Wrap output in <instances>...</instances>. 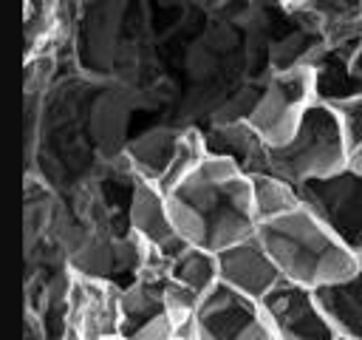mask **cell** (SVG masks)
<instances>
[{"label": "cell", "mask_w": 362, "mask_h": 340, "mask_svg": "<svg viewBox=\"0 0 362 340\" xmlns=\"http://www.w3.org/2000/svg\"><path fill=\"white\" fill-rule=\"evenodd\" d=\"M167 204L187 246L218 255L257 235L252 178L229 159L209 153L198 173L167 196Z\"/></svg>", "instance_id": "cell-1"}, {"label": "cell", "mask_w": 362, "mask_h": 340, "mask_svg": "<svg viewBox=\"0 0 362 340\" xmlns=\"http://www.w3.org/2000/svg\"><path fill=\"white\" fill-rule=\"evenodd\" d=\"M257 241L272 255L286 283L311 292L345 280L362 266L305 207H297L277 221L260 224Z\"/></svg>", "instance_id": "cell-2"}, {"label": "cell", "mask_w": 362, "mask_h": 340, "mask_svg": "<svg viewBox=\"0 0 362 340\" xmlns=\"http://www.w3.org/2000/svg\"><path fill=\"white\" fill-rule=\"evenodd\" d=\"M351 162L354 156L339 128L337 110L325 102H314L308 108L300 128L286 144L269 147L272 173L286 178L294 187H303L317 178H328L345 170Z\"/></svg>", "instance_id": "cell-3"}, {"label": "cell", "mask_w": 362, "mask_h": 340, "mask_svg": "<svg viewBox=\"0 0 362 340\" xmlns=\"http://www.w3.org/2000/svg\"><path fill=\"white\" fill-rule=\"evenodd\" d=\"M314 102H317L314 62L277 68L257 94L246 122L269 147H280L294 136V130L300 128L303 116Z\"/></svg>", "instance_id": "cell-4"}, {"label": "cell", "mask_w": 362, "mask_h": 340, "mask_svg": "<svg viewBox=\"0 0 362 340\" xmlns=\"http://www.w3.org/2000/svg\"><path fill=\"white\" fill-rule=\"evenodd\" d=\"M300 204L362 264V170H345L297 187Z\"/></svg>", "instance_id": "cell-5"}, {"label": "cell", "mask_w": 362, "mask_h": 340, "mask_svg": "<svg viewBox=\"0 0 362 340\" xmlns=\"http://www.w3.org/2000/svg\"><path fill=\"white\" fill-rule=\"evenodd\" d=\"M119 337L122 340H178L181 337L164 303L161 264L141 266L136 278L127 286H122Z\"/></svg>", "instance_id": "cell-6"}, {"label": "cell", "mask_w": 362, "mask_h": 340, "mask_svg": "<svg viewBox=\"0 0 362 340\" xmlns=\"http://www.w3.org/2000/svg\"><path fill=\"white\" fill-rule=\"evenodd\" d=\"M184 340H274V334L260 303L218 286L201 300Z\"/></svg>", "instance_id": "cell-7"}, {"label": "cell", "mask_w": 362, "mask_h": 340, "mask_svg": "<svg viewBox=\"0 0 362 340\" xmlns=\"http://www.w3.org/2000/svg\"><path fill=\"white\" fill-rule=\"evenodd\" d=\"M119 298L122 289L74 272L65 295V320L62 326L79 340H105L119 334Z\"/></svg>", "instance_id": "cell-8"}, {"label": "cell", "mask_w": 362, "mask_h": 340, "mask_svg": "<svg viewBox=\"0 0 362 340\" xmlns=\"http://www.w3.org/2000/svg\"><path fill=\"white\" fill-rule=\"evenodd\" d=\"M127 227L133 232V238L158 261H170L173 255H178L187 244L181 241L167 196L147 178H133L130 187V204H127Z\"/></svg>", "instance_id": "cell-9"}, {"label": "cell", "mask_w": 362, "mask_h": 340, "mask_svg": "<svg viewBox=\"0 0 362 340\" xmlns=\"http://www.w3.org/2000/svg\"><path fill=\"white\" fill-rule=\"evenodd\" d=\"M274 340H339L331 320L325 317L317 292L280 283L263 303H260Z\"/></svg>", "instance_id": "cell-10"}, {"label": "cell", "mask_w": 362, "mask_h": 340, "mask_svg": "<svg viewBox=\"0 0 362 340\" xmlns=\"http://www.w3.org/2000/svg\"><path fill=\"white\" fill-rule=\"evenodd\" d=\"M218 278H221V286L255 303H263L283 283L280 269L274 266L272 255L263 249L257 235L218 252Z\"/></svg>", "instance_id": "cell-11"}, {"label": "cell", "mask_w": 362, "mask_h": 340, "mask_svg": "<svg viewBox=\"0 0 362 340\" xmlns=\"http://www.w3.org/2000/svg\"><path fill=\"white\" fill-rule=\"evenodd\" d=\"M206 150L212 156L235 162L249 178L260 173H272L269 167V144L249 128L246 119L229 122V125H215L206 133Z\"/></svg>", "instance_id": "cell-12"}, {"label": "cell", "mask_w": 362, "mask_h": 340, "mask_svg": "<svg viewBox=\"0 0 362 340\" xmlns=\"http://www.w3.org/2000/svg\"><path fill=\"white\" fill-rule=\"evenodd\" d=\"M317 300L339 340H362V266L317 292Z\"/></svg>", "instance_id": "cell-13"}, {"label": "cell", "mask_w": 362, "mask_h": 340, "mask_svg": "<svg viewBox=\"0 0 362 340\" xmlns=\"http://www.w3.org/2000/svg\"><path fill=\"white\" fill-rule=\"evenodd\" d=\"M164 275L175 283H181L184 289L195 292L198 298H206L212 289L221 286L218 278V255L198 249V246H184L178 255H173L170 261L161 264Z\"/></svg>", "instance_id": "cell-14"}, {"label": "cell", "mask_w": 362, "mask_h": 340, "mask_svg": "<svg viewBox=\"0 0 362 340\" xmlns=\"http://www.w3.org/2000/svg\"><path fill=\"white\" fill-rule=\"evenodd\" d=\"M206 156H209V150H206V136L201 133V130H181L178 133V142H175V147H173V156H170V162H167V167H164V173H161V178L156 181V187L164 193V196H170L175 187H181L187 178H192L195 173H198V167L206 162Z\"/></svg>", "instance_id": "cell-15"}, {"label": "cell", "mask_w": 362, "mask_h": 340, "mask_svg": "<svg viewBox=\"0 0 362 340\" xmlns=\"http://www.w3.org/2000/svg\"><path fill=\"white\" fill-rule=\"evenodd\" d=\"M252 201H255V218L257 227L277 221L288 212H294L300 204V193L294 184H288L286 178L274 176V173H260L252 176Z\"/></svg>", "instance_id": "cell-16"}, {"label": "cell", "mask_w": 362, "mask_h": 340, "mask_svg": "<svg viewBox=\"0 0 362 340\" xmlns=\"http://www.w3.org/2000/svg\"><path fill=\"white\" fill-rule=\"evenodd\" d=\"M25 60L34 62L37 57H45V42L51 40L57 28V6L42 3H25Z\"/></svg>", "instance_id": "cell-17"}, {"label": "cell", "mask_w": 362, "mask_h": 340, "mask_svg": "<svg viewBox=\"0 0 362 340\" xmlns=\"http://www.w3.org/2000/svg\"><path fill=\"white\" fill-rule=\"evenodd\" d=\"M201 300H204V298H198L195 292L184 289L181 283H175V280H170V278L164 275V303H167V312H170L173 323L178 326V334H181V337L189 332V326H192V320H195V314H198Z\"/></svg>", "instance_id": "cell-18"}, {"label": "cell", "mask_w": 362, "mask_h": 340, "mask_svg": "<svg viewBox=\"0 0 362 340\" xmlns=\"http://www.w3.org/2000/svg\"><path fill=\"white\" fill-rule=\"evenodd\" d=\"M331 108L337 110V119H339V128L351 147V156L362 153V94H356L345 102H337Z\"/></svg>", "instance_id": "cell-19"}, {"label": "cell", "mask_w": 362, "mask_h": 340, "mask_svg": "<svg viewBox=\"0 0 362 340\" xmlns=\"http://www.w3.org/2000/svg\"><path fill=\"white\" fill-rule=\"evenodd\" d=\"M59 340H79V337H74V334H71V332H68V329H65V332H62V337H59Z\"/></svg>", "instance_id": "cell-20"}, {"label": "cell", "mask_w": 362, "mask_h": 340, "mask_svg": "<svg viewBox=\"0 0 362 340\" xmlns=\"http://www.w3.org/2000/svg\"><path fill=\"white\" fill-rule=\"evenodd\" d=\"M354 164H356V167L362 170V153H356V156H354Z\"/></svg>", "instance_id": "cell-21"}, {"label": "cell", "mask_w": 362, "mask_h": 340, "mask_svg": "<svg viewBox=\"0 0 362 340\" xmlns=\"http://www.w3.org/2000/svg\"><path fill=\"white\" fill-rule=\"evenodd\" d=\"M105 340H122V337H119V334H116V337H105Z\"/></svg>", "instance_id": "cell-22"}, {"label": "cell", "mask_w": 362, "mask_h": 340, "mask_svg": "<svg viewBox=\"0 0 362 340\" xmlns=\"http://www.w3.org/2000/svg\"><path fill=\"white\" fill-rule=\"evenodd\" d=\"M178 340H184V337H178Z\"/></svg>", "instance_id": "cell-23"}, {"label": "cell", "mask_w": 362, "mask_h": 340, "mask_svg": "<svg viewBox=\"0 0 362 340\" xmlns=\"http://www.w3.org/2000/svg\"><path fill=\"white\" fill-rule=\"evenodd\" d=\"M359 6H362V3H359Z\"/></svg>", "instance_id": "cell-24"}]
</instances>
